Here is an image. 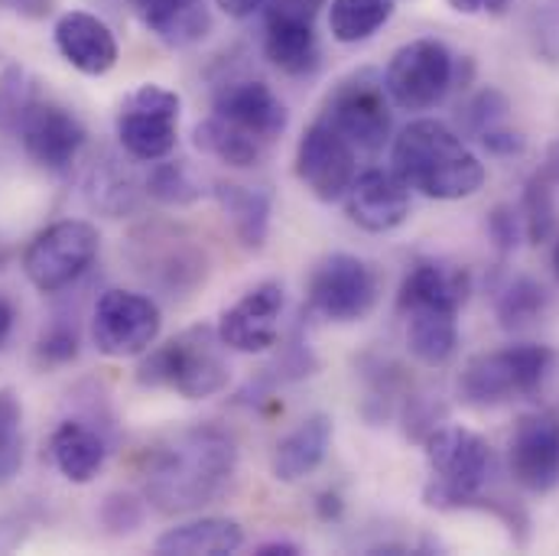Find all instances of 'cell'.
Returning <instances> with one entry per match:
<instances>
[{"mask_svg":"<svg viewBox=\"0 0 559 556\" xmlns=\"http://www.w3.org/2000/svg\"><path fill=\"white\" fill-rule=\"evenodd\" d=\"M238 469V446L218 426L176 433L150 462L146 501L163 514H186L215 505Z\"/></svg>","mask_w":559,"mask_h":556,"instance_id":"1","label":"cell"},{"mask_svg":"<svg viewBox=\"0 0 559 556\" xmlns=\"http://www.w3.org/2000/svg\"><path fill=\"white\" fill-rule=\"evenodd\" d=\"M391 163L414 192L436 202L468 199L485 186V163L475 150L459 131L432 118L411 121L394 138Z\"/></svg>","mask_w":559,"mask_h":556,"instance_id":"2","label":"cell"},{"mask_svg":"<svg viewBox=\"0 0 559 556\" xmlns=\"http://www.w3.org/2000/svg\"><path fill=\"white\" fill-rule=\"evenodd\" d=\"M143 388L173 391L186 401H205L228 388L231 371L225 358V342L215 326H192L169 342L146 348L138 365Z\"/></svg>","mask_w":559,"mask_h":556,"instance_id":"3","label":"cell"},{"mask_svg":"<svg viewBox=\"0 0 559 556\" xmlns=\"http://www.w3.org/2000/svg\"><path fill=\"white\" fill-rule=\"evenodd\" d=\"M423 446L429 462V485L423 488V501L436 511L475 508L495 465L491 446L475 429L455 423L429 429Z\"/></svg>","mask_w":559,"mask_h":556,"instance_id":"4","label":"cell"},{"mask_svg":"<svg viewBox=\"0 0 559 556\" xmlns=\"http://www.w3.org/2000/svg\"><path fill=\"white\" fill-rule=\"evenodd\" d=\"M554 368V352L547 345H508L468 358L459 375V401L468 407H501L518 398H534Z\"/></svg>","mask_w":559,"mask_h":556,"instance_id":"5","label":"cell"},{"mask_svg":"<svg viewBox=\"0 0 559 556\" xmlns=\"http://www.w3.org/2000/svg\"><path fill=\"white\" fill-rule=\"evenodd\" d=\"M319 118L329 128H335L355 150L378 153L391 140V125H394L384 75H378L374 69L352 72L329 92Z\"/></svg>","mask_w":559,"mask_h":556,"instance_id":"6","label":"cell"},{"mask_svg":"<svg viewBox=\"0 0 559 556\" xmlns=\"http://www.w3.org/2000/svg\"><path fill=\"white\" fill-rule=\"evenodd\" d=\"M102 251L95 225L66 218L43 228L23 251V274L39 293H59L82 277Z\"/></svg>","mask_w":559,"mask_h":556,"instance_id":"7","label":"cell"},{"mask_svg":"<svg viewBox=\"0 0 559 556\" xmlns=\"http://www.w3.org/2000/svg\"><path fill=\"white\" fill-rule=\"evenodd\" d=\"M378 296H381L378 271L368 261L345 255V251L322 258L306 289L309 312L338 326H352L371 316V309L378 306Z\"/></svg>","mask_w":559,"mask_h":556,"instance_id":"8","label":"cell"},{"mask_svg":"<svg viewBox=\"0 0 559 556\" xmlns=\"http://www.w3.org/2000/svg\"><path fill=\"white\" fill-rule=\"evenodd\" d=\"M455 82V56L442 39H414L401 46L384 72V88L391 105L401 111L436 108Z\"/></svg>","mask_w":559,"mask_h":556,"instance_id":"9","label":"cell"},{"mask_svg":"<svg viewBox=\"0 0 559 556\" xmlns=\"http://www.w3.org/2000/svg\"><path fill=\"white\" fill-rule=\"evenodd\" d=\"M159 306L134 289H105L95 303L92 339L108 358H134L159 339Z\"/></svg>","mask_w":559,"mask_h":556,"instance_id":"10","label":"cell"},{"mask_svg":"<svg viewBox=\"0 0 559 556\" xmlns=\"http://www.w3.org/2000/svg\"><path fill=\"white\" fill-rule=\"evenodd\" d=\"M179 138V95L163 85H140L118 111V140L140 163L166 159Z\"/></svg>","mask_w":559,"mask_h":556,"instance_id":"11","label":"cell"},{"mask_svg":"<svg viewBox=\"0 0 559 556\" xmlns=\"http://www.w3.org/2000/svg\"><path fill=\"white\" fill-rule=\"evenodd\" d=\"M329 0H267L264 3V56L280 72L302 79L319 69L316 20Z\"/></svg>","mask_w":559,"mask_h":556,"instance_id":"12","label":"cell"},{"mask_svg":"<svg viewBox=\"0 0 559 556\" xmlns=\"http://www.w3.org/2000/svg\"><path fill=\"white\" fill-rule=\"evenodd\" d=\"M13 134L20 138L26 156L49 173H69L88 140L85 125L69 108H62L59 102L39 98V95L23 111Z\"/></svg>","mask_w":559,"mask_h":556,"instance_id":"13","label":"cell"},{"mask_svg":"<svg viewBox=\"0 0 559 556\" xmlns=\"http://www.w3.org/2000/svg\"><path fill=\"white\" fill-rule=\"evenodd\" d=\"M355 153L335 128L316 118L296 146V176L319 202H338L355 182Z\"/></svg>","mask_w":559,"mask_h":556,"instance_id":"14","label":"cell"},{"mask_svg":"<svg viewBox=\"0 0 559 556\" xmlns=\"http://www.w3.org/2000/svg\"><path fill=\"white\" fill-rule=\"evenodd\" d=\"M212 115L225 121L228 128L254 138L258 143L271 146L286 131V105L280 95L261 79H231L215 88Z\"/></svg>","mask_w":559,"mask_h":556,"instance_id":"15","label":"cell"},{"mask_svg":"<svg viewBox=\"0 0 559 556\" xmlns=\"http://www.w3.org/2000/svg\"><path fill=\"white\" fill-rule=\"evenodd\" d=\"M511 478L531 495H550L559 488V417L531 414L518 419L508 446Z\"/></svg>","mask_w":559,"mask_h":556,"instance_id":"16","label":"cell"},{"mask_svg":"<svg viewBox=\"0 0 559 556\" xmlns=\"http://www.w3.org/2000/svg\"><path fill=\"white\" fill-rule=\"evenodd\" d=\"M280 312H283V286L277 280H264L222 312L215 326L218 339L225 342V348L241 355L271 352L280 339Z\"/></svg>","mask_w":559,"mask_h":556,"instance_id":"17","label":"cell"},{"mask_svg":"<svg viewBox=\"0 0 559 556\" xmlns=\"http://www.w3.org/2000/svg\"><path fill=\"white\" fill-rule=\"evenodd\" d=\"M345 212L361 232L388 235L411 215V186L394 169H368L348 186Z\"/></svg>","mask_w":559,"mask_h":556,"instance_id":"18","label":"cell"},{"mask_svg":"<svg viewBox=\"0 0 559 556\" xmlns=\"http://www.w3.org/2000/svg\"><path fill=\"white\" fill-rule=\"evenodd\" d=\"M56 49L59 56L79 69L82 75H108L118 66V39L111 33V26L88 13V10H69L56 20L52 29Z\"/></svg>","mask_w":559,"mask_h":556,"instance_id":"19","label":"cell"},{"mask_svg":"<svg viewBox=\"0 0 559 556\" xmlns=\"http://www.w3.org/2000/svg\"><path fill=\"white\" fill-rule=\"evenodd\" d=\"M472 293V274L459 264L439 261V258H419L397 293V309L407 316L414 309H439V312H455L465 306Z\"/></svg>","mask_w":559,"mask_h":556,"instance_id":"20","label":"cell"},{"mask_svg":"<svg viewBox=\"0 0 559 556\" xmlns=\"http://www.w3.org/2000/svg\"><path fill=\"white\" fill-rule=\"evenodd\" d=\"M49 459L59 475L72 485H88L105 469L108 439L85 419H66L49 436Z\"/></svg>","mask_w":559,"mask_h":556,"instance_id":"21","label":"cell"},{"mask_svg":"<svg viewBox=\"0 0 559 556\" xmlns=\"http://www.w3.org/2000/svg\"><path fill=\"white\" fill-rule=\"evenodd\" d=\"M329 446H332V419L325 414L299 419L274 446V456H271L274 478L283 485H293V482L312 475L322 465Z\"/></svg>","mask_w":559,"mask_h":556,"instance_id":"22","label":"cell"},{"mask_svg":"<svg viewBox=\"0 0 559 556\" xmlns=\"http://www.w3.org/2000/svg\"><path fill=\"white\" fill-rule=\"evenodd\" d=\"M215 202L222 205L225 218L231 222L235 238L248 251H261L271 232L274 192L267 186H241V182H215Z\"/></svg>","mask_w":559,"mask_h":556,"instance_id":"23","label":"cell"},{"mask_svg":"<svg viewBox=\"0 0 559 556\" xmlns=\"http://www.w3.org/2000/svg\"><path fill=\"white\" fill-rule=\"evenodd\" d=\"M128 3L140 23L166 46H192L212 26L205 0H128Z\"/></svg>","mask_w":559,"mask_h":556,"instance_id":"24","label":"cell"},{"mask_svg":"<svg viewBox=\"0 0 559 556\" xmlns=\"http://www.w3.org/2000/svg\"><path fill=\"white\" fill-rule=\"evenodd\" d=\"M245 547V528L231 518H199L169 528L156 541V554L222 556Z\"/></svg>","mask_w":559,"mask_h":556,"instance_id":"25","label":"cell"},{"mask_svg":"<svg viewBox=\"0 0 559 556\" xmlns=\"http://www.w3.org/2000/svg\"><path fill=\"white\" fill-rule=\"evenodd\" d=\"M407 348L426 368H442L452 362L459 348V322L455 312L414 309L407 312Z\"/></svg>","mask_w":559,"mask_h":556,"instance_id":"26","label":"cell"},{"mask_svg":"<svg viewBox=\"0 0 559 556\" xmlns=\"http://www.w3.org/2000/svg\"><path fill=\"white\" fill-rule=\"evenodd\" d=\"M192 140H195V146H199L202 153H209V156H215V159H222L225 166H235V169H251V166H258V163L264 159V153H267L264 143H258L254 138H248V134L228 128V125L218 121L215 115H209L205 121L195 125Z\"/></svg>","mask_w":559,"mask_h":556,"instance_id":"27","label":"cell"},{"mask_svg":"<svg viewBox=\"0 0 559 556\" xmlns=\"http://www.w3.org/2000/svg\"><path fill=\"white\" fill-rule=\"evenodd\" d=\"M394 16V0H332L329 29L332 39L355 46L371 39Z\"/></svg>","mask_w":559,"mask_h":556,"instance_id":"28","label":"cell"},{"mask_svg":"<svg viewBox=\"0 0 559 556\" xmlns=\"http://www.w3.org/2000/svg\"><path fill=\"white\" fill-rule=\"evenodd\" d=\"M550 306V293L534 277H514L498 296V319L504 329H527L534 326Z\"/></svg>","mask_w":559,"mask_h":556,"instance_id":"29","label":"cell"},{"mask_svg":"<svg viewBox=\"0 0 559 556\" xmlns=\"http://www.w3.org/2000/svg\"><path fill=\"white\" fill-rule=\"evenodd\" d=\"M559 186V179L554 176V169L544 163L540 173L527 182L524 192V209H521V222H524V235L534 245H544L557 225V205H554V189Z\"/></svg>","mask_w":559,"mask_h":556,"instance_id":"30","label":"cell"},{"mask_svg":"<svg viewBox=\"0 0 559 556\" xmlns=\"http://www.w3.org/2000/svg\"><path fill=\"white\" fill-rule=\"evenodd\" d=\"M146 192L163 205H192L202 196V186L186 163H179V159L159 163L156 159V166L146 176Z\"/></svg>","mask_w":559,"mask_h":556,"instance_id":"31","label":"cell"},{"mask_svg":"<svg viewBox=\"0 0 559 556\" xmlns=\"http://www.w3.org/2000/svg\"><path fill=\"white\" fill-rule=\"evenodd\" d=\"M527 39L540 62L559 66V0H534L527 13Z\"/></svg>","mask_w":559,"mask_h":556,"instance_id":"32","label":"cell"},{"mask_svg":"<svg viewBox=\"0 0 559 556\" xmlns=\"http://www.w3.org/2000/svg\"><path fill=\"white\" fill-rule=\"evenodd\" d=\"M33 98H36L33 79L23 69L10 66L0 75V131L3 134H13L16 131V125H20L23 111L33 105Z\"/></svg>","mask_w":559,"mask_h":556,"instance_id":"33","label":"cell"},{"mask_svg":"<svg viewBox=\"0 0 559 556\" xmlns=\"http://www.w3.org/2000/svg\"><path fill=\"white\" fill-rule=\"evenodd\" d=\"M92 202L111 215L134 209V179L118 166H105L92 173Z\"/></svg>","mask_w":559,"mask_h":556,"instance_id":"34","label":"cell"},{"mask_svg":"<svg viewBox=\"0 0 559 556\" xmlns=\"http://www.w3.org/2000/svg\"><path fill=\"white\" fill-rule=\"evenodd\" d=\"M504 115H508V98H504L501 92H495V88H485V92H478V95L459 111V125H462L465 134L478 138V134L498 128V125L504 121Z\"/></svg>","mask_w":559,"mask_h":556,"instance_id":"35","label":"cell"},{"mask_svg":"<svg viewBox=\"0 0 559 556\" xmlns=\"http://www.w3.org/2000/svg\"><path fill=\"white\" fill-rule=\"evenodd\" d=\"M75 355H79V335H75V329H69V326H52V329L39 339V345H36V362L46 365V368L66 365V362H72Z\"/></svg>","mask_w":559,"mask_h":556,"instance_id":"36","label":"cell"},{"mask_svg":"<svg viewBox=\"0 0 559 556\" xmlns=\"http://www.w3.org/2000/svg\"><path fill=\"white\" fill-rule=\"evenodd\" d=\"M102 521H105V528H111V534H131V531H138L140 521H143L138 498H131V495H111L105 501Z\"/></svg>","mask_w":559,"mask_h":556,"instance_id":"37","label":"cell"},{"mask_svg":"<svg viewBox=\"0 0 559 556\" xmlns=\"http://www.w3.org/2000/svg\"><path fill=\"white\" fill-rule=\"evenodd\" d=\"M524 232V222H521V212L508 209V205H498L491 215H488V235L495 238L498 251L501 255H511L518 248V238Z\"/></svg>","mask_w":559,"mask_h":556,"instance_id":"38","label":"cell"},{"mask_svg":"<svg viewBox=\"0 0 559 556\" xmlns=\"http://www.w3.org/2000/svg\"><path fill=\"white\" fill-rule=\"evenodd\" d=\"M478 143H481L491 156H518V153H524V146H527L521 134L504 131L501 125L491 128V131H485V134H478Z\"/></svg>","mask_w":559,"mask_h":556,"instance_id":"39","label":"cell"},{"mask_svg":"<svg viewBox=\"0 0 559 556\" xmlns=\"http://www.w3.org/2000/svg\"><path fill=\"white\" fill-rule=\"evenodd\" d=\"M20 419L23 407L10 391H0V446H10L20 439Z\"/></svg>","mask_w":559,"mask_h":556,"instance_id":"40","label":"cell"},{"mask_svg":"<svg viewBox=\"0 0 559 556\" xmlns=\"http://www.w3.org/2000/svg\"><path fill=\"white\" fill-rule=\"evenodd\" d=\"M455 13H465V16H481V13H488V16H501L514 0H445Z\"/></svg>","mask_w":559,"mask_h":556,"instance_id":"41","label":"cell"},{"mask_svg":"<svg viewBox=\"0 0 559 556\" xmlns=\"http://www.w3.org/2000/svg\"><path fill=\"white\" fill-rule=\"evenodd\" d=\"M23 465V439L10 442V446H0V485H7L16 469Z\"/></svg>","mask_w":559,"mask_h":556,"instance_id":"42","label":"cell"},{"mask_svg":"<svg viewBox=\"0 0 559 556\" xmlns=\"http://www.w3.org/2000/svg\"><path fill=\"white\" fill-rule=\"evenodd\" d=\"M23 528H26V524H23L20 518H13V514H3V518H0V554H7V551H13L16 544H23V537H26Z\"/></svg>","mask_w":559,"mask_h":556,"instance_id":"43","label":"cell"},{"mask_svg":"<svg viewBox=\"0 0 559 556\" xmlns=\"http://www.w3.org/2000/svg\"><path fill=\"white\" fill-rule=\"evenodd\" d=\"M0 7H7L20 16H33V20L52 13V0H0Z\"/></svg>","mask_w":559,"mask_h":556,"instance_id":"44","label":"cell"},{"mask_svg":"<svg viewBox=\"0 0 559 556\" xmlns=\"http://www.w3.org/2000/svg\"><path fill=\"white\" fill-rule=\"evenodd\" d=\"M228 16H235V20H245V16H254L267 0H215Z\"/></svg>","mask_w":559,"mask_h":556,"instance_id":"45","label":"cell"},{"mask_svg":"<svg viewBox=\"0 0 559 556\" xmlns=\"http://www.w3.org/2000/svg\"><path fill=\"white\" fill-rule=\"evenodd\" d=\"M299 547L289 544V541H271V544H261L258 547V556H296Z\"/></svg>","mask_w":559,"mask_h":556,"instance_id":"46","label":"cell"},{"mask_svg":"<svg viewBox=\"0 0 559 556\" xmlns=\"http://www.w3.org/2000/svg\"><path fill=\"white\" fill-rule=\"evenodd\" d=\"M319 514H322L325 521L338 518V514H342V498H338V495H332V492H325V495L319 498Z\"/></svg>","mask_w":559,"mask_h":556,"instance_id":"47","label":"cell"},{"mask_svg":"<svg viewBox=\"0 0 559 556\" xmlns=\"http://www.w3.org/2000/svg\"><path fill=\"white\" fill-rule=\"evenodd\" d=\"M10 329H13V306H10L7 296H0V345L7 342Z\"/></svg>","mask_w":559,"mask_h":556,"instance_id":"48","label":"cell"},{"mask_svg":"<svg viewBox=\"0 0 559 556\" xmlns=\"http://www.w3.org/2000/svg\"><path fill=\"white\" fill-rule=\"evenodd\" d=\"M10 255H13V248H10V245H7V241L0 238V271L7 268V261H10Z\"/></svg>","mask_w":559,"mask_h":556,"instance_id":"49","label":"cell"},{"mask_svg":"<svg viewBox=\"0 0 559 556\" xmlns=\"http://www.w3.org/2000/svg\"><path fill=\"white\" fill-rule=\"evenodd\" d=\"M547 166L554 169V176H557V179H559V143H557V146H554V153H550V159H547Z\"/></svg>","mask_w":559,"mask_h":556,"instance_id":"50","label":"cell"},{"mask_svg":"<svg viewBox=\"0 0 559 556\" xmlns=\"http://www.w3.org/2000/svg\"><path fill=\"white\" fill-rule=\"evenodd\" d=\"M554 268H557V274H559V245H557V251H554Z\"/></svg>","mask_w":559,"mask_h":556,"instance_id":"51","label":"cell"}]
</instances>
